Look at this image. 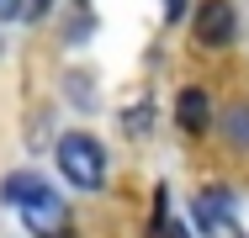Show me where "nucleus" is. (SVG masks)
Listing matches in <instances>:
<instances>
[{
	"instance_id": "1",
	"label": "nucleus",
	"mask_w": 249,
	"mask_h": 238,
	"mask_svg": "<svg viewBox=\"0 0 249 238\" xmlns=\"http://www.w3.org/2000/svg\"><path fill=\"white\" fill-rule=\"evenodd\" d=\"M53 159H58L64 180L74 190H101L106 186V148H101L90 133H64L58 148H53Z\"/></svg>"
},
{
	"instance_id": "2",
	"label": "nucleus",
	"mask_w": 249,
	"mask_h": 238,
	"mask_svg": "<svg viewBox=\"0 0 249 238\" xmlns=\"http://www.w3.org/2000/svg\"><path fill=\"white\" fill-rule=\"evenodd\" d=\"M233 37H239L233 5H228V0H201V11H196V43L201 48H228Z\"/></svg>"
},
{
	"instance_id": "3",
	"label": "nucleus",
	"mask_w": 249,
	"mask_h": 238,
	"mask_svg": "<svg viewBox=\"0 0 249 238\" xmlns=\"http://www.w3.org/2000/svg\"><path fill=\"white\" fill-rule=\"evenodd\" d=\"M21 217H27V228H32L37 238H58L64 228H69V206L58 201V190H53V186L37 190V196L21 206Z\"/></svg>"
},
{
	"instance_id": "4",
	"label": "nucleus",
	"mask_w": 249,
	"mask_h": 238,
	"mask_svg": "<svg viewBox=\"0 0 249 238\" xmlns=\"http://www.w3.org/2000/svg\"><path fill=\"white\" fill-rule=\"evenodd\" d=\"M191 217H196V228H201V233H217L223 222H233V196H228L223 186L201 190L196 201H191Z\"/></svg>"
},
{
	"instance_id": "5",
	"label": "nucleus",
	"mask_w": 249,
	"mask_h": 238,
	"mask_svg": "<svg viewBox=\"0 0 249 238\" xmlns=\"http://www.w3.org/2000/svg\"><path fill=\"white\" fill-rule=\"evenodd\" d=\"M175 122H180L186 133H207V127H212V101H207V90L186 85V90L175 95Z\"/></svg>"
},
{
	"instance_id": "6",
	"label": "nucleus",
	"mask_w": 249,
	"mask_h": 238,
	"mask_svg": "<svg viewBox=\"0 0 249 238\" xmlns=\"http://www.w3.org/2000/svg\"><path fill=\"white\" fill-rule=\"evenodd\" d=\"M43 186H48L43 175H32V170H16V175H5V180H0V201H5V206H27V201H32Z\"/></svg>"
},
{
	"instance_id": "7",
	"label": "nucleus",
	"mask_w": 249,
	"mask_h": 238,
	"mask_svg": "<svg viewBox=\"0 0 249 238\" xmlns=\"http://www.w3.org/2000/svg\"><path fill=\"white\" fill-rule=\"evenodd\" d=\"M223 133H228V143H233V148H249V106H233V111H228Z\"/></svg>"
},
{
	"instance_id": "8",
	"label": "nucleus",
	"mask_w": 249,
	"mask_h": 238,
	"mask_svg": "<svg viewBox=\"0 0 249 238\" xmlns=\"http://www.w3.org/2000/svg\"><path fill=\"white\" fill-rule=\"evenodd\" d=\"M53 0H21V21H37V16H48Z\"/></svg>"
},
{
	"instance_id": "9",
	"label": "nucleus",
	"mask_w": 249,
	"mask_h": 238,
	"mask_svg": "<svg viewBox=\"0 0 249 238\" xmlns=\"http://www.w3.org/2000/svg\"><path fill=\"white\" fill-rule=\"evenodd\" d=\"M186 16V0H164V21H180Z\"/></svg>"
},
{
	"instance_id": "10",
	"label": "nucleus",
	"mask_w": 249,
	"mask_h": 238,
	"mask_svg": "<svg viewBox=\"0 0 249 238\" xmlns=\"http://www.w3.org/2000/svg\"><path fill=\"white\" fill-rule=\"evenodd\" d=\"M21 16V0H0V21H16Z\"/></svg>"
},
{
	"instance_id": "11",
	"label": "nucleus",
	"mask_w": 249,
	"mask_h": 238,
	"mask_svg": "<svg viewBox=\"0 0 249 238\" xmlns=\"http://www.w3.org/2000/svg\"><path fill=\"white\" fill-rule=\"evenodd\" d=\"M164 238H191V233H186L180 222H170V217H164Z\"/></svg>"
}]
</instances>
